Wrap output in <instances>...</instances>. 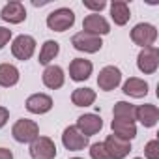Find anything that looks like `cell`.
Wrapping results in <instances>:
<instances>
[{
  "label": "cell",
  "instance_id": "cell-8",
  "mask_svg": "<svg viewBox=\"0 0 159 159\" xmlns=\"http://www.w3.org/2000/svg\"><path fill=\"white\" fill-rule=\"evenodd\" d=\"M120 83H122V71L116 66H105L98 75V86L103 92L114 90Z\"/></svg>",
  "mask_w": 159,
  "mask_h": 159
},
{
  "label": "cell",
  "instance_id": "cell-18",
  "mask_svg": "<svg viewBox=\"0 0 159 159\" xmlns=\"http://www.w3.org/2000/svg\"><path fill=\"white\" fill-rule=\"evenodd\" d=\"M135 120H139L144 127H153L159 120V109L152 103H146V105H139L137 107V114H135Z\"/></svg>",
  "mask_w": 159,
  "mask_h": 159
},
{
  "label": "cell",
  "instance_id": "cell-13",
  "mask_svg": "<svg viewBox=\"0 0 159 159\" xmlns=\"http://www.w3.org/2000/svg\"><path fill=\"white\" fill-rule=\"evenodd\" d=\"M103 144H105V148H107V152H109V155L112 159H124L131 152V142L124 140V139H120L116 135H109Z\"/></svg>",
  "mask_w": 159,
  "mask_h": 159
},
{
  "label": "cell",
  "instance_id": "cell-28",
  "mask_svg": "<svg viewBox=\"0 0 159 159\" xmlns=\"http://www.w3.org/2000/svg\"><path fill=\"white\" fill-rule=\"evenodd\" d=\"M105 6H107V2H103V0H99V2H84V8H88V10H94V11H101V10H105Z\"/></svg>",
  "mask_w": 159,
  "mask_h": 159
},
{
  "label": "cell",
  "instance_id": "cell-15",
  "mask_svg": "<svg viewBox=\"0 0 159 159\" xmlns=\"http://www.w3.org/2000/svg\"><path fill=\"white\" fill-rule=\"evenodd\" d=\"M52 109V98L47 94H32L26 99V111L32 114H45Z\"/></svg>",
  "mask_w": 159,
  "mask_h": 159
},
{
  "label": "cell",
  "instance_id": "cell-2",
  "mask_svg": "<svg viewBox=\"0 0 159 159\" xmlns=\"http://www.w3.org/2000/svg\"><path fill=\"white\" fill-rule=\"evenodd\" d=\"M75 25V13L69 8H58L47 15V26L54 32H66Z\"/></svg>",
  "mask_w": 159,
  "mask_h": 159
},
{
  "label": "cell",
  "instance_id": "cell-14",
  "mask_svg": "<svg viewBox=\"0 0 159 159\" xmlns=\"http://www.w3.org/2000/svg\"><path fill=\"white\" fill-rule=\"evenodd\" d=\"M0 17H2V21L10 23V25H19L26 19V10H25V4L23 2H17V0H13V2H8L2 11H0Z\"/></svg>",
  "mask_w": 159,
  "mask_h": 159
},
{
  "label": "cell",
  "instance_id": "cell-9",
  "mask_svg": "<svg viewBox=\"0 0 159 159\" xmlns=\"http://www.w3.org/2000/svg\"><path fill=\"white\" fill-rule=\"evenodd\" d=\"M30 155L34 159H52L56 157V146L49 137H38L30 142Z\"/></svg>",
  "mask_w": 159,
  "mask_h": 159
},
{
  "label": "cell",
  "instance_id": "cell-3",
  "mask_svg": "<svg viewBox=\"0 0 159 159\" xmlns=\"http://www.w3.org/2000/svg\"><path fill=\"white\" fill-rule=\"evenodd\" d=\"M131 39H133L135 45H139L142 49L152 47L157 39V28L150 23H139L131 30Z\"/></svg>",
  "mask_w": 159,
  "mask_h": 159
},
{
  "label": "cell",
  "instance_id": "cell-27",
  "mask_svg": "<svg viewBox=\"0 0 159 159\" xmlns=\"http://www.w3.org/2000/svg\"><path fill=\"white\" fill-rule=\"evenodd\" d=\"M11 39V30L4 28V26H0V49H4Z\"/></svg>",
  "mask_w": 159,
  "mask_h": 159
},
{
  "label": "cell",
  "instance_id": "cell-4",
  "mask_svg": "<svg viewBox=\"0 0 159 159\" xmlns=\"http://www.w3.org/2000/svg\"><path fill=\"white\" fill-rule=\"evenodd\" d=\"M71 45L81 52H98V51H101L103 41H101L99 36H94V34H88V32L81 30L71 38Z\"/></svg>",
  "mask_w": 159,
  "mask_h": 159
},
{
  "label": "cell",
  "instance_id": "cell-21",
  "mask_svg": "<svg viewBox=\"0 0 159 159\" xmlns=\"http://www.w3.org/2000/svg\"><path fill=\"white\" fill-rule=\"evenodd\" d=\"M21 73L13 64H0V86L11 88L19 83Z\"/></svg>",
  "mask_w": 159,
  "mask_h": 159
},
{
  "label": "cell",
  "instance_id": "cell-29",
  "mask_svg": "<svg viewBox=\"0 0 159 159\" xmlns=\"http://www.w3.org/2000/svg\"><path fill=\"white\" fill-rule=\"evenodd\" d=\"M10 120V111L6 107H0V129H2Z\"/></svg>",
  "mask_w": 159,
  "mask_h": 159
},
{
  "label": "cell",
  "instance_id": "cell-22",
  "mask_svg": "<svg viewBox=\"0 0 159 159\" xmlns=\"http://www.w3.org/2000/svg\"><path fill=\"white\" fill-rule=\"evenodd\" d=\"M71 101L75 107H90L96 101V90L92 88H77L71 94Z\"/></svg>",
  "mask_w": 159,
  "mask_h": 159
},
{
  "label": "cell",
  "instance_id": "cell-6",
  "mask_svg": "<svg viewBox=\"0 0 159 159\" xmlns=\"http://www.w3.org/2000/svg\"><path fill=\"white\" fill-rule=\"evenodd\" d=\"M36 51V39L28 34H21L13 39L11 43V54L17 58V60H30L32 54Z\"/></svg>",
  "mask_w": 159,
  "mask_h": 159
},
{
  "label": "cell",
  "instance_id": "cell-16",
  "mask_svg": "<svg viewBox=\"0 0 159 159\" xmlns=\"http://www.w3.org/2000/svg\"><path fill=\"white\" fill-rule=\"evenodd\" d=\"M64 81H66V75H64V69L60 66H47L45 71H43V84L51 90H58L64 86Z\"/></svg>",
  "mask_w": 159,
  "mask_h": 159
},
{
  "label": "cell",
  "instance_id": "cell-23",
  "mask_svg": "<svg viewBox=\"0 0 159 159\" xmlns=\"http://www.w3.org/2000/svg\"><path fill=\"white\" fill-rule=\"evenodd\" d=\"M60 52V43L54 39H47L39 51V64L41 66H49Z\"/></svg>",
  "mask_w": 159,
  "mask_h": 159
},
{
  "label": "cell",
  "instance_id": "cell-5",
  "mask_svg": "<svg viewBox=\"0 0 159 159\" xmlns=\"http://www.w3.org/2000/svg\"><path fill=\"white\" fill-rule=\"evenodd\" d=\"M137 67L144 75H152V73L157 71V67H159V51H157L155 45L146 47V49H142L139 52V56H137Z\"/></svg>",
  "mask_w": 159,
  "mask_h": 159
},
{
  "label": "cell",
  "instance_id": "cell-26",
  "mask_svg": "<svg viewBox=\"0 0 159 159\" xmlns=\"http://www.w3.org/2000/svg\"><path fill=\"white\" fill-rule=\"evenodd\" d=\"M144 155H146V159H159V140H157V139L146 142V146H144Z\"/></svg>",
  "mask_w": 159,
  "mask_h": 159
},
{
  "label": "cell",
  "instance_id": "cell-24",
  "mask_svg": "<svg viewBox=\"0 0 159 159\" xmlns=\"http://www.w3.org/2000/svg\"><path fill=\"white\" fill-rule=\"evenodd\" d=\"M135 114H137V107L127 103V101H118L112 109V116L118 120H129L135 122Z\"/></svg>",
  "mask_w": 159,
  "mask_h": 159
},
{
  "label": "cell",
  "instance_id": "cell-19",
  "mask_svg": "<svg viewBox=\"0 0 159 159\" xmlns=\"http://www.w3.org/2000/svg\"><path fill=\"white\" fill-rule=\"evenodd\" d=\"M122 90H124L125 96L139 99V98H144L148 94V83L142 81V79H139V77H131V79H127V81L124 83Z\"/></svg>",
  "mask_w": 159,
  "mask_h": 159
},
{
  "label": "cell",
  "instance_id": "cell-12",
  "mask_svg": "<svg viewBox=\"0 0 159 159\" xmlns=\"http://www.w3.org/2000/svg\"><path fill=\"white\" fill-rule=\"evenodd\" d=\"M75 127L81 131L84 137H92V135H96V133H99V131H101V127H103V120H101V116L88 112V114L79 116V120H77V125H75Z\"/></svg>",
  "mask_w": 159,
  "mask_h": 159
},
{
  "label": "cell",
  "instance_id": "cell-25",
  "mask_svg": "<svg viewBox=\"0 0 159 159\" xmlns=\"http://www.w3.org/2000/svg\"><path fill=\"white\" fill-rule=\"evenodd\" d=\"M90 157L92 159H112L109 155V152H107V148H105L103 142H96V144L90 146Z\"/></svg>",
  "mask_w": 159,
  "mask_h": 159
},
{
  "label": "cell",
  "instance_id": "cell-10",
  "mask_svg": "<svg viewBox=\"0 0 159 159\" xmlns=\"http://www.w3.org/2000/svg\"><path fill=\"white\" fill-rule=\"evenodd\" d=\"M83 32H88V34H94V36H105L111 32V25L109 21L99 15V13H92V15H86L84 21H83Z\"/></svg>",
  "mask_w": 159,
  "mask_h": 159
},
{
  "label": "cell",
  "instance_id": "cell-7",
  "mask_svg": "<svg viewBox=\"0 0 159 159\" xmlns=\"http://www.w3.org/2000/svg\"><path fill=\"white\" fill-rule=\"evenodd\" d=\"M62 144L69 152H81L88 146V137H84L75 125H69L62 133Z\"/></svg>",
  "mask_w": 159,
  "mask_h": 159
},
{
  "label": "cell",
  "instance_id": "cell-20",
  "mask_svg": "<svg viewBox=\"0 0 159 159\" xmlns=\"http://www.w3.org/2000/svg\"><path fill=\"white\" fill-rule=\"evenodd\" d=\"M111 17L114 21V25L118 26H124L129 23V17H131V11H129V6L124 0H114L111 4Z\"/></svg>",
  "mask_w": 159,
  "mask_h": 159
},
{
  "label": "cell",
  "instance_id": "cell-11",
  "mask_svg": "<svg viewBox=\"0 0 159 159\" xmlns=\"http://www.w3.org/2000/svg\"><path fill=\"white\" fill-rule=\"evenodd\" d=\"M92 71H94V66L86 58H75L69 64V77L75 83H83V81H86V79H90Z\"/></svg>",
  "mask_w": 159,
  "mask_h": 159
},
{
  "label": "cell",
  "instance_id": "cell-1",
  "mask_svg": "<svg viewBox=\"0 0 159 159\" xmlns=\"http://www.w3.org/2000/svg\"><path fill=\"white\" fill-rule=\"evenodd\" d=\"M11 135L17 142L21 144H26V142H34L38 137H39V125L34 122V120H28V118H23V120H17L11 127Z\"/></svg>",
  "mask_w": 159,
  "mask_h": 159
},
{
  "label": "cell",
  "instance_id": "cell-31",
  "mask_svg": "<svg viewBox=\"0 0 159 159\" xmlns=\"http://www.w3.org/2000/svg\"><path fill=\"white\" fill-rule=\"evenodd\" d=\"M71 159H83V157H71Z\"/></svg>",
  "mask_w": 159,
  "mask_h": 159
},
{
  "label": "cell",
  "instance_id": "cell-32",
  "mask_svg": "<svg viewBox=\"0 0 159 159\" xmlns=\"http://www.w3.org/2000/svg\"><path fill=\"white\" fill-rule=\"evenodd\" d=\"M135 159H142V157H135Z\"/></svg>",
  "mask_w": 159,
  "mask_h": 159
},
{
  "label": "cell",
  "instance_id": "cell-17",
  "mask_svg": "<svg viewBox=\"0 0 159 159\" xmlns=\"http://www.w3.org/2000/svg\"><path fill=\"white\" fill-rule=\"evenodd\" d=\"M111 129H112V135H116V137H120L124 140H129V142L137 137V125H135V122H129V120L112 118Z\"/></svg>",
  "mask_w": 159,
  "mask_h": 159
},
{
  "label": "cell",
  "instance_id": "cell-30",
  "mask_svg": "<svg viewBox=\"0 0 159 159\" xmlns=\"http://www.w3.org/2000/svg\"><path fill=\"white\" fill-rule=\"evenodd\" d=\"M0 159H13L11 150H8V148H0Z\"/></svg>",
  "mask_w": 159,
  "mask_h": 159
}]
</instances>
